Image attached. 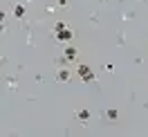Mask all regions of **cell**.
<instances>
[{
  "mask_svg": "<svg viewBox=\"0 0 148 137\" xmlns=\"http://www.w3.org/2000/svg\"><path fill=\"white\" fill-rule=\"evenodd\" d=\"M65 61H76V56H79V50H76V47H65Z\"/></svg>",
  "mask_w": 148,
  "mask_h": 137,
  "instance_id": "cell-3",
  "label": "cell"
},
{
  "mask_svg": "<svg viewBox=\"0 0 148 137\" xmlns=\"http://www.w3.org/2000/svg\"><path fill=\"white\" fill-rule=\"evenodd\" d=\"M14 16H16V18H23V16H25V5H16V7H14Z\"/></svg>",
  "mask_w": 148,
  "mask_h": 137,
  "instance_id": "cell-5",
  "label": "cell"
},
{
  "mask_svg": "<svg viewBox=\"0 0 148 137\" xmlns=\"http://www.w3.org/2000/svg\"><path fill=\"white\" fill-rule=\"evenodd\" d=\"M54 36H56V41H58V43H70L74 34H72V29L65 25V27H61V29H54Z\"/></svg>",
  "mask_w": 148,
  "mask_h": 137,
  "instance_id": "cell-2",
  "label": "cell"
},
{
  "mask_svg": "<svg viewBox=\"0 0 148 137\" xmlns=\"http://www.w3.org/2000/svg\"><path fill=\"white\" fill-rule=\"evenodd\" d=\"M76 74H79V79L83 83H94V79H97L94 72H92V67H90V65H83V63L76 65Z\"/></svg>",
  "mask_w": 148,
  "mask_h": 137,
  "instance_id": "cell-1",
  "label": "cell"
},
{
  "mask_svg": "<svg viewBox=\"0 0 148 137\" xmlns=\"http://www.w3.org/2000/svg\"><path fill=\"white\" fill-rule=\"evenodd\" d=\"M106 115H108V119H112V121H114V119H119V112H117L114 108H110L108 112H106Z\"/></svg>",
  "mask_w": 148,
  "mask_h": 137,
  "instance_id": "cell-7",
  "label": "cell"
},
{
  "mask_svg": "<svg viewBox=\"0 0 148 137\" xmlns=\"http://www.w3.org/2000/svg\"><path fill=\"white\" fill-rule=\"evenodd\" d=\"M76 119H79V121H88V119H90V112H88V110H79V112H76Z\"/></svg>",
  "mask_w": 148,
  "mask_h": 137,
  "instance_id": "cell-6",
  "label": "cell"
},
{
  "mask_svg": "<svg viewBox=\"0 0 148 137\" xmlns=\"http://www.w3.org/2000/svg\"><path fill=\"white\" fill-rule=\"evenodd\" d=\"M58 5H67V0H58Z\"/></svg>",
  "mask_w": 148,
  "mask_h": 137,
  "instance_id": "cell-8",
  "label": "cell"
},
{
  "mask_svg": "<svg viewBox=\"0 0 148 137\" xmlns=\"http://www.w3.org/2000/svg\"><path fill=\"white\" fill-rule=\"evenodd\" d=\"M70 76H72V72H70L67 67H61V70H58V74H56V79H58L61 83H67V81H70Z\"/></svg>",
  "mask_w": 148,
  "mask_h": 137,
  "instance_id": "cell-4",
  "label": "cell"
}]
</instances>
